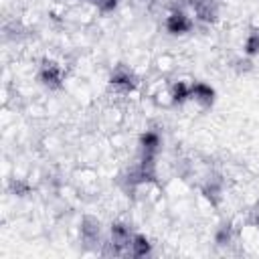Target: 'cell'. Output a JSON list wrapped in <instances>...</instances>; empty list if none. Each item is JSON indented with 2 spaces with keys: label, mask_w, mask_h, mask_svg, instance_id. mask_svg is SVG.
<instances>
[{
  "label": "cell",
  "mask_w": 259,
  "mask_h": 259,
  "mask_svg": "<svg viewBox=\"0 0 259 259\" xmlns=\"http://www.w3.org/2000/svg\"><path fill=\"white\" fill-rule=\"evenodd\" d=\"M257 53H259V32H253V34H249L247 40H245V55L253 57V55H257Z\"/></svg>",
  "instance_id": "cell-8"
},
{
  "label": "cell",
  "mask_w": 259,
  "mask_h": 259,
  "mask_svg": "<svg viewBox=\"0 0 259 259\" xmlns=\"http://www.w3.org/2000/svg\"><path fill=\"white\" fill-rule=\"evenodd\" d=\"M190 97L204 105H210L214 101V89L206 83H194V85H190Z\"/></svg>",
  "instance_id": "cell-2"
},
{
  "label": "cell",
  "mask_w": 259,
  "mask_h": 259,
  "mask_svg": "<svg viewBox=\"0 0 259 259\" xmlns=\"http://www.w3.org/2000/svg\"><path fill=\"white\" fill-rule=\"evenodd\" d=\"M111 85H113V87H119V89H123V91H130V89H134L136 79H134V75H132L130 71L117 69V71L111 75Z\"/></svg>",
  "instance_id": "cell-5"
},
{
  "label": "cell",
  "mask_w": 259,
  "mask_h": 259,
  "mask_svg": "<svg viewBox=\"0 0 259 259\" xmlns=\"http://www.w3.org/2000/svg\"><path fill=\"white\" fill-rule=\"evenodd\" d=\"M166 28L170 34H184L192 28V20L182 12V10H174L168 18H166Z\"/></svg>",
  "instance_id": "cell-1"
},
{
  "label": "cell",
  "mask_w": 259,
  "mask_h": 259,
  "mask_svg": "<svg viewBox=\"0 0 259 259\" xmlns=\"http://www.w3.org/2000/svg\"><path fill=\"white\" fill-rule=\"evenodd\" d=\"M190 97V85H186L184 81H178L174 87H172V101L174 103H182L184 99Z\"/></svg>",
  "instance_id": "cell-7"
},
{
  "label": "cell",
  "mask_w": 259,
  "mask_h": 259,
  "mask_svg": "<svg viewBox=\"0 0 259 259\" xmlns=\"http://www.w3.org/2000/svg\"><path fill=\"white\" fill-rule=\"evenodd\" d=\"M40 81L49 87H59L61 85V69L55 65V63H47L42 69H40Z\"/></svg>",
  "instance_id": "cell-3"
},
{
  "label": "cell",
  "mask_w": 259,
  "mask_h": 259,
  "mask_svg": "<svg viewBox=\"0 0 259 259\" xmlns=\"http://www.w3.org/2000/svg\"><path fill=\"white\" fill-rule=\"evenodd\" d=\"M150 251H152L150 241L144 235H134V239H132V255L134 257H146V255H150Z\"/></svg>",
  "instance_id": "cell-6"
},
{
  "label": "cell",
  "mask_w": 259,
  "mask_h": 259,
  "mask_svg": "<svg viewBox=\"0 0 259 259\" xmlns=\"http://www.w3.org/2000/svg\"><path fill=\"white\" fill-rule=\"evenodd\" d=\"M140 146H142L144 156L154 158V154L158 152V146H160V136H158L156 132H146V134H142V138H140Z\"/></svg>",
  "instance_id": "cell-4"
},
{
  "label": "cell",
  "mask_w": 259,
  "mask_h": 259,
  "mask_svg": "<svg viewBox=\"0 0 259 259\" xmlns=\"http://www.w3.org/2000/svg\"><path fill=\"white\" fill-rule=\"evenodd\" d=\"M229 241H231V229L225 225V227H221L219 233H217V243H219V245H227Z\"/></svg>",
  "instance_id": "cell-9"
}]
</instances>
